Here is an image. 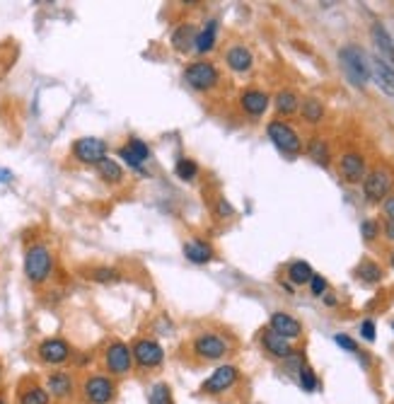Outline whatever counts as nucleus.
<instances>
[{"label":"nucleus","instance_id":"nucleus-1","mask_svg":"<svg viewBox=\"0 0 394 404\" xmlns=\"http://www.w3.org/2000/svg\"><path fill=\"white\" fill-rule=\"evenodd\" d=\"M339 63L354 87H365L370 80V56L358 44H346L339 51Z\"/></svg>","mask_w":394,"mask_h":404},{"label":"nucleus","instance_id":"nucleus-2","mask_svg":"<svg viewBox=\"0 0 394 404\" xmlns=\"http://www.w3.org/2000/svg\"><path fill=\"white\" fill-rule=\"evenodd\" d=\"M51 271H54V255L46 245H32L24 252V276L29 283L41 286L49 281Z\"/></svg>","mask_w":394,"mask_h":404},{"label":"nucleus","instance_id":"nucleus-3","mask_svg":"<svg viewBox=\"0 0 394 404\" xmlns=\"http://www.w3.org/2000/svg\"><path fill=\"white\" fill-rule=\"evenodd\" d=\"M82 397L87 404H112L116 397V382L109 375L95 373V375H87L82 382Z\"/></svg>","mask_w":394,"mask_h":404},{"label":"nucleus","instance_id":"nucleus-4","mask_svg":"<svg viewBox=\"0 0 394 404\" xmlns=\"http://www.w3.org/2000/svg\"><path fill=\"white\" fill-rule=\"evenodd\" d=\"M184 80L191 90L196 92H209L213 90L220 80V73L211 61H196V63H189L184 70Z\"/></svg>","mask_w":394,"mask_h":404},{"label":"nucleus","instance_id":"nucleus-5","mask_svg":"<svg viewBox=\"0 0 394 404\" xmlns=\"http://www.w3.org/2000/svg\"><path fill=\"white\" fill-rule=\"evenodd\" d=\"M266 133H268V138H271V143L281 150V153L298 155L300 150H303V141H300V136L295 133V128H290V124L281 121V119H273V121L266 126Z\"/></svg>","mask_w":394,"mask_h":404},{"label":"nucleus","instance_id":"nucleus-6","mask_svg":"<svg viewBox=\"0 0 394 404\" xmlns=\"http://www.w3.org/2000/svg\"><path fill=\"white\" fill-rule=\"evenodd\" d=\"M36 356H39V361L44 366L59 368V366H66L73 359V349L68 341L61 339V336H49V339H44L36 346Z\"/></svg>","mask_w":394,"mask_h":404},{"label":"nucleus","instance_id":"nucleus-7","mask_svg":"<svg viewBox=\"0 0 394 404\" xmlns=\"http://www.w3.org/2000/svg\"><path fill=\"white\" fill-rule=\"evenodd\" d=\"M105 366L109 371V375L123 377L133 371V354L131 346L123 344V341H112V344L105 349Z\"/></svg>","mask_w":394,"mask_h":404},{"label":"nucleus","instance_id":"nucleus-8","mask_svg":"<svg viewBox=\"0 0 394 404\" xmlns=\"http://www.w3.org/2000/svg\"><path fill=\"white\" fill-rule=\"evenodd\" d=\"M237 380H240V368L230 366V364H222V366H218L209 377H206L201 390H204L206 395H222V392L232 390V387L237 385Z\"/></svg>","mask_w":394,"mask_h":404},{"label":"nucleus","instance_id":"nucleus-9","mask_svg":"<svg viewBox=\"0 0 394 404\" xmlns=\"http://www.w3.org/2000/svg\"><path fill=\"white\" fill-rule=\"evenodd\" d=\"M133 366L143 368V371H153L165 364V349L155 339H138L131 346Z\"/></svg>","mask_w":394,"mask_h":404},{"label":"nucleus","instance_id":"nucleus-10","mask_svg":"<svg viewBox=\"0 0 394 404\" xmlns=\"http://www.w3.org/2000/svg\"><path fill=\"white\" fill-rule=\"evenodd\" d=\"M191 349H194V354L199 356L201 361H220L227 356V341L222 339L220 334H215V331H204V334H199L194 339V344H191Z\"/></svg>","mask_w":394,"mask_h":404},{"label":"nucleus","instance_id":"nucleus-11","mask_svg":"<svg viewBox=\"0 0 394 404\" xmlns=\"http://www.w3.org/2000/svg\"><path fill=\"white\" fill-rule=\"evenodd\" d=\"M390 189H392V177L390 172L382 167L368 172L365 179H363V194H365V199L370 201V204L385 201L387 196H390Z\"/></svg>","mask_w":394,"mask_h":404},{"label":"nucleus","instance_id":"nucleus-12","mask_svg":"<svg viewBox=\"0 0 394 404\" xmlns=\"http://www.w3.org/2000/svg\"><path fill=\"white\" fill-rule=\"evenodd\" d=\"M73 158L82 165H95L97 167V163L107 158V143L95 136L77 138V141L73 143Z\"/></svg>","mask_w":394,"mask_h":404},{"label":"nucleus","instance_id":"nucleus-13","mask_svg":"<svg viewBox=\"0 0 394 404\" xmlns=\"http://www.w3.org/2000/svg\"><path fill=\"white\" fill-rule=\"evenodd\" d=\"M119 158H121L128 167L141 172L143 165L148 163V158H150V148H148V143L141 141V138H131V141H126V146L119 148Z\"/></svg>","mask_w":394,"mask_h":404},{"label":"nucleus","instance_id":"nucleus-14","mask_svg":"<svg viewBox=\"0 0 394 404\" xmlns=\"http://www.w3.org/2000/svg\"><path fill=\"white\" fill-rule=\"evenodd\" d=\"M46 392L54 400H68L75 392V380L68 371H54L51 375H46Z\"/></svg>","mask_w":394,"mask_h":404},{"label":"nucleus","instance_id":"nucleus-15","mask_svg":"<svg viewBox=\"0 0 394 404\" xmlns=\"http://www.w3.org/2000/svg\"><path fill=\"white\" fill-rule=\"evenodd\" d=\"M339 172L349 184H358L365 179V158L361 153H344L339 160Z\"/></svg>","mask_w":394,"mask_h":404},{"label":"nucleus","instance_id":"nucleus-16","mask_svg":"<svg viewBox=\"0 0 394 404\" xmlns=\"http://www.w3.org/2000/svg\"><path fill=\"white\" fill-rule=\"evenodd\" d=\"M268 329H273L276 334H281L283 339H288V341L303 336V324L288 313H273L271 320H268Z\"/></svg>","mask_w":394,"mask_h":404},{"label":"nucleus","instance_id":"nucleus-17","mask_svg":"<svg viewBox=\"0 0 394 404\" xmlns=\"http://www.w3.org/2000/svg\"><path fill=\"white\" fill-rule=\"evenodd\" d=\"M370 37H372V44H375V51H377V59L385 61L390 68H394V39L387 34V29L382 27L380 22L372 24L370 29Z\"/></svg>","mask_w":394,"mask_h":404},{"label":"nucleus","instance_id":"nucleus-18","mask_svg":"<svg viewBox=\"0 0 394 404\" xmlns=\"http://www.w3.org/2000/svg\"><path fill=\"white\" fill-rule=\"evenodd\" d=\"M370 77L377 82V87H380L387 97H394V68H390V66L382 59H377V56H370Z\"/></svg>","mask_w":394,"mask_h":404},{"label":"nucleus","instance_id":"nucleus-19","mask_svg":"<svg viewBox=\"0 0 394 404\" xmlns=\"http://www.w3.org/2000/svg\"><path fill=\"white\" fill-rule=\"evenodd\" d=\"M262 346L266 349L268 356L278 361H286L290 354H293V346H290L288 339H283L281 334H276L273 329H264L262 331Z\"/></svg>","mask_w":394,"mask_h":404},{"label":"nucleus","instance_id":"nucleus-20","mask_svg":"<svg viewBox=\"0 0 394 404\" xmlns=\"http://www.w3.org/2000/svg\"><path fill=\"white\" fill-rule=\"evenodd\" d=\"M268 105H271V100H268V95L262 90H247L242 92L240 97L242 112L250 114V117H262V114L268 110Z\"/></svg>","mask_w":394,"mask_h":404},{"label":"nucleus","instance_id":"nucleus-21","mask_svg":"<svg viewBox=\"0 0 394 404\" xmlns=\"http://www.w3.org/2000/svg\"><path fill=\"white\" fill-rule=\"evenodd\" d=\"M225 61H227V68L235 70V73H247L254 63L252 51L247 49V46H232L225 54Z\"/></svg>","mask_w":394,"mask_h":404},{"label":"nucleus","instance_id":"nucleus-22","mask_svg":"<svg viewBox=\"0 0 394 404\" xmlns=\"http://www.w3.org/2000/svg\"><path fill=\"white\" fill-rule=\"evenodd\" d=\"M184 257L194 264H209L211 259L215 257V252H213V247L206 245L204 240H196L194 237V240L184 242Z\"/></svg>","mask_w":394,"mask_h":404},{"label":"nucleus","instance_id":"nucleus-23","mask_svg":"<svg viewBox=\"0 0 394 404\" xmlns=\"http://www.w3.org/2000/svg\"><path fill=\"white\" fill-rule=\"evenodd\" d=\"M215 39H218V20H209L204 24L199 34H196V54H209V51L215 49Z\"/></svg>","mask_w":394,"mask_h":404},{"label":"nucleus","instance_id":"nucleus-24","mask_svg":"<svg viewBox=\"0 0 394 404\" xmlns=\"http://www.w3.org/2000/svg\"><path fill=\"white\" fill-rule=\"evenodd\" d=\"M196 34L199 32H196L194 24H179V27L174 29V34H172V46L179 51V54H186V51L194 49Z\"/></svg>","mask_w":394,"mask_h":404},{"label":"nucleus","instance_id":"nucleus-25","mask_svg":"<svg viewBox=\"0 0 394 404\" xmlns=\"http://www.w3.org/2000/svg\"><path fill=\"white\" fill-rule=\"evenodd\" d=\"M97 174H100L102 182H107V184H119L123 179L121 165H119L114 158H109V155H107L105 160H100V163H97Z\"/></svg>","mask_w":394,"mask_h":404},{"label":"nucleus","instance_id":"nucleus-26","mask_svg":"<svg viewBox=\"0 0 394 404\" xmlns=\"http://www.w3.org/2000/svg\"><path fill=\"white\" fill-rule=\"evenodd\" d=\"M49 402H51V395L46 392V387L36 385V382L22 387L17 395V404H49Z\"/></svg>","mask_w":394,"mask_h":404},{"label":"nucleus","instance_id":"nucleus-27","mask_svg":"<svg viewBox=\"0 0 394 404\" xmlns=\"http://www.w3.org/2000/svg\"><path fill=\"white\" fill-rule=\"evenodd\" d=\"M273 107H276V112L281 114V117H290V114H295L300 110V100H298L295 92L281 90L276 95V100H273Z\"/></svg>","mask_w":394,"mask_h":404},{"label":"nucleus","instance_id":"nucleus-28","mask_svg":"<svg viewBox=\"0 0 394 404\" xmlns=\"http://www.w3.org/2000/svg\"><path fill=\"white\" fill-rule=\"evenodd\" d=\"M356 276H358L363 283H380L382 269H380V264L370 262V259H363L358 267H356Z\"/></svg>","mask_w":394,"mask_h":404},{"label":"nucleus","instance_id":"nucleus-29","mask_svg":"<svg viewBox=\"0 0 394 404\" xmlns=\"http://www.w3.org/2000/svg\"><path fill=\"white\" fill-rule=\"evenodd\" d=\"M300 112H303V119L308 124H319L324 117V105L315 97H308V100L300 102Z\"/></svg>","mask_w":394,"mask_h":404},{"label":"nucleus","instance_id":"nucleus-30","mask_svg":"<svg viewBox=\"0 0 394 404\" xmlns=\"http://www.w3.org/2000/svg\"><path fill=\"white\" fill-rule=\"evenodd\" d=\"M315 276L312 267L308 262H293L288 267V278L293 281V286H303V283H310V278Z\"/></svg>","mask_w":394,"mask_h":404},{"label":"nucleus","instance_id":"nucleus-31","mask_svg":"<svg viewBox=\"0 0 394 404\" xmlns=\"http://www.w3.org/2000/svg\"><path fill=\"white\" fill-rule=\"evenodd\" d=\"M148 404H174L172 387H169L167 382H155L148 392Z\"/></svg>","mask_w":394,"mask_h":404},{"label":"nucleus","instance_id":"nucleus-32","mask_svg":"<svg viewBox=\"0 0 394 404\" xmlns=\"http://www.w3.org/2000/svg\"><path fill=\"white\" fill-rule=\"evenodd\" d=\"M308 155L315 160L317 165H322V167H326L329 165V146H326V141H322V138H312L308 146Z\"/></svg>","mask_w":394,"mask_h":404},{"label":"nucleus","instance_id":"nucleus-33","mask_svg":"<svg viewBox=\"0 0 394 404\" xmlns=\"http://www.w3.org/2000/svg\"><path fill=\"white\" fill-rule=\"evenodd\" d=\"M298 382H300V387H303L305 392H315V390H317V385H319L317 373H315L312 368L305 364V366L298 371Z\"/></svg>","mask_w":394,"mask_h":404},{"label":"nucleus","instance_id":"nucleus-34","mask_svg":"<svg viewBox=\"0 0 394 404\" xmlns=\"http://www.w3.org/2000/svg\"><path fill=\"white\" fill-rule=\"evenodd\" d=\"M174 172H177V177L181 182H191V179L199 174V165H196L191 158H181L177 163V167H174Z\"/></svg>","mask_w":394,"mask_h":404},{"label":"nucleus","instance_id":"nucleus-35","mask_svg":"<svg viewBox=\"0 0 394 404\" xmlns=\"http://www.w3.org/2000/svg\"><path fill=\"white\" fill-rule=\"evenodd\" d=\"M119 278H121V274H119L116 269L102 267L92 271V281H97V283H114V281H119Z\"/></svg>","mask_w":394,"mask_h":404},{"label":"nucleus","instance_id":"nucleus-36","mask_svg":"<svg viewBox=\"0 0 394 404\" xmlns=\"http://www.w3.org/2000/svg\"><path fill=\"white\" fill-rule=\"evenodd\" d=\"M334 341H336V346L339 349H344V351H349V354H361V349H358V341L354 339V336H349V334H334Z\"/></svg>","mask_w":394,"mask_h":404},{"label":"nucleus","instance_id":"nucleus-37","mask_svg":"<svg viewBox=\"0 0 394 404\" xmlns=\"http://www.w3.org/2000/svg\"><path fill=\"white\" fill-rule=\"evenodd\" d=\"M377 232H380V225H377L375 218H365L361 223V235H363V240L365 242L377 240Z\"/></svg>","mask_w":394,"mask_h":404},{"label":"nucleus","instance_id":"nucleus-38","mask_svg":"<svg viewBox=\"0 0 394 404\" xmlns=\"http://www.w3.org/2000/svg\"><path fill=\"white\" fill-rule=\"evenodd\" d=\"M310 291H312V295H324L326 293V278L319 276V274H315V276L310 278Z\"/></svg>","mask_w":394,"mask_h":404},{"label":"nucleus","instance_id":"nucleus-39","mask_svg":"<svg viewBox=\"0 0 394 404\" xmlns=\"http://www.w3.org/2000/svg\"><path fill=\"white\" fill-rule=\"evenodd\" d=\"M361 336L365 341H375V322H372V320H365V322H361Z\"/></svg>","mask_w":394,"mask_h":404},{"label":"nucleus","instance_id":"nucleus-40","mask_svg":"<svg viewBox=\"0 0 394 404\" xmlns=\"http://www.w3.org/2000/svg\"><path fill=\"white\" fill-rule=\"evenodd\" d=\"M232 214H235V209H232V206L227 204L225 199L218 201V216H232Z\"/></svg>","mask_w":394,"mask_h":404},{"label":"nucleus","instance_id":"nucleus-41","mask_svg":"<svg viewBox=\"0 0 394 404\" xmlns=\"http://www.w3.org/2000/svg\"><path fill=\"white\" fill-rule=\"evenodd\" d=\"M382 211H385L387 218H394V196H387L385 204H382Z\"/></svg>","mask_w":394,"mask_h":404},{"label":"nucleus","instance_id":"nucleus-42","mask_svg":"<svg viewBox=\"0 0 394 404\" xmlns=\"http://www.w3.org/2000/svg\"><path fill=\"white\" fill-rule=\"evenodd\" d=\"M385 235H387V240L394 242V218L385 220Z\"/></svg>","mask_w":394,"mask_h":404},{"label":"nucleus","instance_id":"nucleus-43","mask_svg":"<svg viewBox=\"0 0 394 404\" xmlns=\"http://www.w3.org/2000/svg\"><path fill=\"white\" fill-rule=\"evenodd\" d=\"M10 182H13V172L5 170V167H0V184H10Z\"/></svg>","mask_w":394,"mask_h":404},{"label":"nucleus","instance_id":"nucleus-44","mask_svg":"<svg viewBox=\"0 0 394 404\" xmlns=\"http://www.w3.org/2000/svg\"><path fill=\"white\" fill-rule=\"evenodd\" d=\"M324 305H329V308H334L336 305V298L331 293H324Z\"/></svg>","mask_w":394,"mask_h":404},{"label":"nucleus","instance_id":"nucleus-45","mask_svg":"<svg viewBox=\"0 0 394 404\" xmlns=\"http://www.w3.org/2000/svg\"><path fill=\"white\" fill-rule=\"evenodd\" d=\"M0 404H8V400L3 397V392H0Z\"/></svg>","mask_w":394,"mask_h":404},{"label":"nucleus","instance_id":"nucleus-46","mask_svg":"<svg viewBox=\"0 0 394 404\" xmlns=\"http://www.w3.org/2000/svg\"><path fill=\"white\" fill-rule=\"evenodd\" d=\"M390 262H392V269H394V252H392V257H390Z\"/></svg>","mask_w":394,"mask_h":404},{"label":"nucleus","instance_id":"nucleus-47","mask_svg":"<svg viewBox=\"0 0 394 404\" xmlns=\"http://www.w3.org/2000/svg\"><path fill=\"white\" fill-rule=\"evenodd\" d=\"M392 329H394V322H392Z\"/></svg>","mask_w":394,"mask_h":404}]
</instances>
